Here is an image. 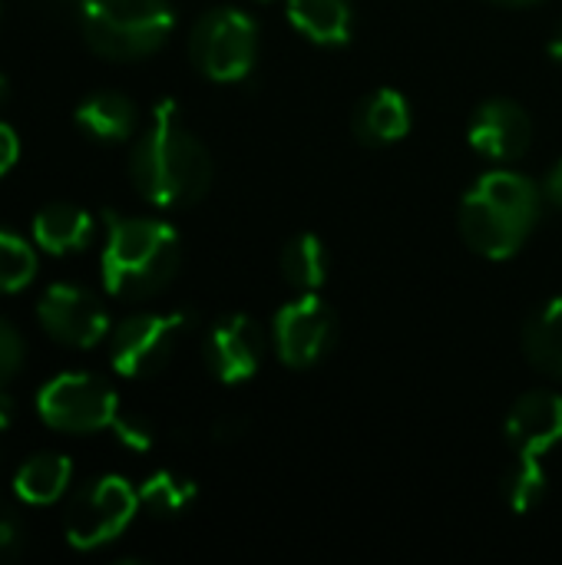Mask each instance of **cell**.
<instances>
[{"label": "cell", "instance_id": "17", "mask_svg": "<svg viewBox=\"0 0 562 565\" xmlns=\"http://www.w3.org/2000/svg\"><path fill=\"white\" fill-rule=\"evenodd\" d=\"M288 20L321 46L351 40V0H288Z\"/></svg>", "mask_w": 562, "mask_h": 565}, {"label": "cell", "instance_id": "27", "mask_svg": "<svg viewBox=\"0 0 562 565\" xmlns=\"http://www.w3.org/2000/svg\"><path fill=\"white\" fill-rule=\"evenodd\" d=\"M17 156H20V139H17V132H13L7 122H0V179L13 169Z\"/></svg>", "mask_w": 562, "mask_h": 565}, {"label": "cell", "instance_id": "19", "mask_svg": "<svg viewBox=\"0 0 562 565\" xmlns=\"http://www.w3.org/2000/svg\"><path fill=\"white\" fill-rule=\"evenodd\" d=\"M523 348L540 371L562 377V298H553L530 318L523 331Z\"/></svg>", "mask_w": 562, "mask_h": 565}, {"label": "cell", "instance_id": "8", "mask_svg": "<svg viewBox=\"0 0 562 565\" xmlns=\"http://www.w3.org/2000/svg\"><path fill=\"white\" fill-rule=\"evenodd\" d=\"M139 493L123 477H99L83 487L66 513V540L73 550H96L113 543L136 516Z\"/></svg>", "mask_w": 562, "mask_h": 565}, {"label": "cell", "instance_id": "9", "mask_svg": "<svg viewBox=\"0 0 562 565\" xmlns=\"http://www.w3.org/2000/svg\"><path fill=\"white\" fill-rule=\"evenodd\" d=\"M272 334H275V351L288 367H311L335 344L338 321L335 311L315 291H305L301 298L288 301L275 315Z\"/></svg>", "mask_w": 562, "mask_h": 565}, {"label": "cell", "instance_id": "14", "mask_svg": "<svg viewBox=\"0 0 562 565\" xmlns=\"http://www.w3.org/2000/svg\"><path fill=\"white\" fill-rule=\"evenodd\" d=\"M93 232H96L93 215L83 212L79 205H70V202H50L33 218V242L46 255L83 252L93 242Z\"/></svg>", "mask_w": 562, "mask_h": 565}, {"label": "cell", "instance_id": "33", "mask_svg": "<svg viewBox=\"0 0 562 565\" xmlns=\"http://www.w3.org/2000/svg\"><path fill=\"white\" fill-rule=\"evenodd\" d=\"M507 3H530V0H507Z\"/></svg>", "mask_w": 562, "mask_h": 565}, {"label": "cell", "instance_id": "6", "mask_svg": "<svg viewBox=\"0 0 562 565\" xmlns=\"http://www.w3.org/2000/svg\"><path fill=\"white\" fill-rule=\"evenodd\" d=\"M192 318L185 311H166V315H132L113 331L109 361L113 371L123 377H152L159 374L182 338L189 334Z\"/></svg>", "mask_w": 562, "mask_h": 565}, {"label": "cell", "instance_id": "12", "mask_svg": "<svg viewBox=\"0 0 562 565\" xmlns=\"http://www.w3.org/2000/svg\"><path fill=\"white\" fill-rule=\"evenodd\" d=\"M470 146L494 162H517L533 142V122L513 99H487L467 129Z\"/></svg>", "mask_w": 562, "mask_h": 565}, {"label": "cell", "instance_id": "5", "mask_svg": "<svg viewBox=\"0 0 562 565\" xmlns=\"http://www.w3.org/2000/svg\"><path fill=\"white\" fill-rule=\"evenodd\" d=\"M258 53V26L248 13L235 7L209 10L195 20L189 36V56L195 70L215 83H235L245 79L255 66Z\"/></svg>", "mask_w": 562, "mask_h": 565}, {"label": "cell", "instance_id": "10", "mask_svg": "<svg viewBox=\"0 0 562 565\" xmlns=\"http://www.w3.org/2000/svg\"><path fill=\"white\" fill-rule=\"evenodd\" d=\"M36 318L43 331L66 348H96L109 331L106 308L79 285H50L36 305Z\"/></svg>", "mask_w": 562, "mask_h": 565}, {"label": "cell", "instance_id": "24", "mask_svg": "<svg viewBox=\"0 0 562 565\" xmlns=\"http://www.w3.org/2000/svg\"><path fill=\"white\" fill-rule=\"evenodd\" d=\"M23 367V338L10 321L0 318V387H7Z\"/></svg>", "mask_w": 562, "mask_h": 565}, {"label": "cell", "instance_id": "26", "mask_svg": "<svg viewBox=\"0 0 562 565\" xmlns=\"http://www.w3.org/2000/svg\"><path fill=\"white\" fill-rule=\"evenodd\" d=\"M20 540H23L20 520L0 503V563L13 559V556L20 553Z\"/></svg>", "mask_w": 562, "mask_h": 565}, {"label": "cell", "instance_id": "2", "mask_svg": "<svg viewBox=\"0 0 562 565\" xmlns=\"http://www.w3.org/2000/svg\"><path fill=\"white\" fill-rule=\"evenodd\" d=\"M179 235L159 218H123L106 212L103 285L113 298L136 301L162 291L179 268Z\"/></svg>", "mask_w": 562, "mask_h": 565}, {"label": "cell", "instance_id": "18", "mask_svg": "<svg viewBox=\"0 0 562 565\" xmlns=\"http://www.w3.org/2000/svg\"><path fill=\"white\" fill-rule=\"evenodd\" d=\"M70 477H73V467L63 454H36L17 470L13 490L30 507H50L66 493Z\"/></svg>", "mask_w": 562, "mask_h": 565}, {"label": "cell", "instance_id": "29", "mask_svg": "<svg viewBox=\"0 0 562 565\" xmlns=\"http://www.w3.org/2000/svg\"><path fill=\"white\" fill-rule=\"evenodd\" d=\"M13 417H17V404H13L10 394L0 387V430H7V427L13 424Z\"/></svg>", "mask_w": 562, "mask_h": 565}, {"label": "cell", "instance_id": "4", "mask_svg": "<svg viewBox=\"0 0 562 565\" xmlns=\"http://www.w3.org/2000/svg\"><path fill=\"white\" fill-rule=\"evenodd\" d=\"M79 26L93 53L106 60H139L172 36L176 10L169 0H83Z\"/></svg>", "mask_w": 562, "mask_h": 565}, {"label": "cell", "instance_id": "30", "mask_svg": "<svg viewBox=\"0 0 562 565\" xmlns=\"http://www.w3.org/2000/svg\"><path fill=\"white\" fill-rule=\"evenodd\" d=\"M550 56L562 63V30H556V33H553V40H550Z\"/></svg>", "mask_w": 562, "mask_h": 565}, {"label": "cell", "instance_id": "7", "mask_svg": "<svg viewBox=\"0 0 562 565\" xmlns=\"http://www.w3.org/2000/svg\"><path fill=\"white\" fill-rule=\"evenodd\" d=\"M36 414L63 434H96L116 424L119 401L109 384L93 374H60L36 394Z\"/></svg>", "mask_w": 562, "mask_h": 565}, {"label": "cell", "instance_id": "21", "mask_svg": "<svg viewBox=\"0 0 562 565\" xmlns=\"http://www.w3.org/2000/svg\"><path fill=\"white\" fill-rule=\"evenodd\" d=\"M192 500L195 483L172 470H159L139 487V507H146L152 516H179L192 507Z\"/></svg>", "mask_w": 562, "mask_h": 565}, {"label": "cell", "instance_id": "25", "mask_svg": "<svg viewBox=\"0 0 562 565\" xmlns=\"http://www.w3.org/2000/svg\"><path fill=\"white\" fill-rule=\"evenodd\" d=\"M116 437L129 447V450H149L152 447V427L142 420V417H132V414H119L116 424H113Z\"/></svg>", "mask_w": 562, "mask_h": 565}, {"label": "cell", "instance_id": "16", "mask_svg": "<svg viewBox=\"0 0 562 565\" xmlns=\"http://www.w3.org/2000/svg\"><path fill=\"white\" fill-rule=\"evenodd\" d=\"M76 126L96 142H123L136 129V106L129 96L99 89L76 106Z\"/></svg>", "mask_w": 562, "mask_h": 565}, {"label": "cell", "instance_id": "20", "mask_svg": "<svg viewBox=\"0 0 562 565\" xmlns=\"http://www.w3.org/2000/svg\"><path fill=\"white\" fill-rule=\"evenodd\" d=\"M282 275L288 285L301 291H318L328 278V255H325L321 238L311 232L288 238L282 248Z\"/></svg>", "mask_w": 562, "mask_h": 565}, {"label": "cell", "instance_id": "28", "mask_svg": "<svg viewBox=\"0 0 562 565\" xmlns=\"http://www.w3.org/2000/svg\"><path fill=\"white\" fill-rule=\"evenodd\" d=\"M543 195H547L556 209H562V159L550 169V175H547V182H543Z\"/></svg>", "mask_w": 562, "mask_h": 565}, {"label": "cell", "instance_id": "23", "mask_svg": "<svg viewBox=\"0 0 562 565\" xmlns=\"http://www.w3.org/2000/svg\"><path fill=\"white\" fill-rule=\"evenodd\" d=\"M503 497L513 513H530L540 507V500L547 497V470L537 457H520V463L510 470L503 483Z\"/></svg>", "mask_w": 562, "mask_h": 565}, {"label": "cell", "instance_id": "11", "mask_svg": "<svg viewBox=\"0 0 562 565\" xmlns=\"http://www.w3.org/2000/svg\"><path fill=\"white\" fill-rule=\"evenodd\" d=\"M265 334L248 315H225L205 338V364L222 384H245L262 367Z\"/></svg>", "mask_w": 562, "mask_h": 565}, {"label": "cell", "instance_id": "3", "mask_svg": "<svg viewBox=\"0 0 562 565\" xmlns=\"http://www.w3.org/2000/svg\"><path fill=\"white\" fill-rule=\"evenodd\" d=\"M540 189L510 169L487 172L460 202V232L484 258H510L540 218Z\"/></svg>", "mask_w": 562, "mask_h": 565}, {"label": "cell", "instance_id": "31", "mask_svg": "<svg viewBox=\"0 0 562 565\" xmlns=\"http://www.w3.org/2000/svg\"><path fill=\"white\" fill-rule=\"evenodd\" d=\"M43 3H50V7H66V3H83V0H43Z\"/></svg>", "mask_w": 562, "mask_h": 565}, {"label": "cell", "instance_id": "22", "mask_svg": "<svg viewBox=\"0 0 562 565\" xmlns=\"http://www.w3.org/2000/svg\"><path fill=\"white\" fill-rule=\"evenodd\" d=\"M36 275V252L13 232L0 228V295L23 291Z\"/></svg>", "mask_w": 562, "mask_h": 565}, {"label": "cell", "instance_id": "13", "mask_svg": "<svg viewBox=\"0 0 562 565\" xmlns=\"http://www.w3.org/2000/svg\"><path fill=\"white\" fill-rule=\"evenodd\" d=\"M507 440L517 457H543L562 440V397L553 391L523 394L507 417Z\"/></svg>", "mask_w": 562, "mask_h": 565}, {"label": "cell", "instance_id": "32", "mask_svg": "<svg viewBox=\"0 0 562 565\" xmlns=\"http://www.w3.org/2000/svg\"><path fill=\"white\" fill-rule=\"evenodd\" d=\"M3 99H7V79L0 76V106H3Z\"/></svg>", "mask_w": 562, "mask_h": 565}, {"label": "cell", "instance_id": "1", "mask_svg": "<svg viewBox=\"0 0 562 565\" xmlns=\"http://www.w3.org/2000/svg\"><path fill=\"white\" fill-rule=\"evenodd\" d=\"M129 175L139 195L162 209L192 205L209 192L212 159L205 146L185 129L176 99L156 103L152 119L132 149Z\"/></svg>", "mask_w": 562, "mask_h": 565}, {"label": "cell", "instance_id": "15", "mask_svg": "<svg viewBox=\"0 0 562 565\" xmlns=\"http://www.w3.org/2000/svg\"><path fill=\"white\" fill-rule=\"evenodd\" d=\"M411 129V106L397 89H374L354 113V136L368 146L404 139Z\"/></svg>", "mask_w": 562, "mask_h": 565}]
</instances>
